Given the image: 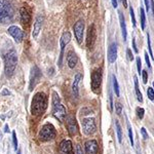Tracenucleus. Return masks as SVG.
<instances>
[{
    "label": "nucleus",
    "mask_w": 154,
    "mask_h": 154,
    "mask_svg": "<svg viewBox=\"0 0 154 154\" xmlns=\"http://www.w3.org/2000/svg\"><path fill=\"white\" fill-rule=\"evenodd\" d=\"M81 125H82V131L83 133L85 134V135H93L94 133L96 131V122H95V119L94 118H83L82 119V122H81Z\"/></svg>",
    "instance_id": "nucleus-8"
},
{
    "label": "nucleus",
    "mask_w": 154,
    "mask_h": 154,
    "mask_svg": "<svg viewBox=\"0 0 154 154\" xmlns=\"http://www.w3.org/2000/svg\"><path fill=\"white\" fill-rule=\"evenodd\" d=\"M86 154H98L99 152V146L98 142L96 140H88L84 144Z\"/></svg>",
    "instance_id": "nucleus-13"
},
{
    "label": "nucleus",
    "mask_w": 154,
    "mask_h": 154,
    "mask_svg": "<svg viewBox=\"0 0 154 154\" xmlns=\"http://www.w3.org/2000/svg\"><path fill=\"white\" fill-rule=\"evenodd\" d=\"M14 7L9 0H0V23L6 24L14 18Z\"/></svg>",
    "instance_id": "nucleus-3"
},
{
    "label": "nucleus",
    "mask_w": 154,
    "mask_h": 154,
    "mask_svg": "<svg viewBox=\"0 0 154 154\" xmlns=\"http://www.w3.org/2000/svg\"><path fill=\"white\" fill-rule=\"evenodd\" d=\"M48 107V97L44 93H37L34 95L31 102L32 115L39 116L44 113Z\"/></svg>",
    "instance_id": "nucleus-1"
},
{
    "label": "nucleus",
    "mask_w": 154,
    "mask_h": 154,
    "mask_svg": "<svg viewBox=\"0 0 154 154\" xmlns=\"http://www.w3.org/2000/svg\"><path fill=\"white\" fill-rule=\"evenodd\" d=\"M56 128L54 126L51 125V123H46L41 128L40 131H39L38 138L41 142H48V141H51L53 139L56 138Z\"/></svg>",
    "instance_id": "nucleus-5"
},
{
    "label": "nucleus",
    "mask_w": 154,
    "mask_h": 154,
    "mask_svg": "<svg viewBox=\"0 0 154 154\" xmlns=\"http://www.w3.org/2000/svg\"><path fill=\"white\" fill-rule=\"evenodd\" d=\"M117 59V44L113 42L108 49V62L110 64H113Z\"/></svg>",
    "instance_id": "nucleus-17"
},
{
    "label": "nucleus",
    "mask_w": 154,
    "mask_h": 154,
    "mask_svg": "<svg viewBox=\"0 0 154 154\" xmlns=\"http://www.w3.org/2000/svg\"><path fill=\"white\" fill-rule=\"evenodd\" d=\"M151 7H152V12H153V17H154V0H151Z\"/></svg>",
    "instance_id": "nucleus-42"
},
{
    "label": "nucleus",
    "mask_w": 154,
    "mask_h": 154,
    "mask_svg": "<svg viewBox=\"0 0 154 154\" xmlns=\"http://www.w3.org/2000/svg\"><path fill=\"white\" fill-rule=\"evenodd\" d=\"M134 81H135V91H136V95H137V99H138L139 102L142 103L143 102V96L140 91V88H139V82H138V78L137 76L134 77Z\"/></svg>",
    "instance_id": "nucleus-22"
},
{
    "label": "nucleus",
    "mask_w": 154,
    "mask_h": 154,
    "mask_svg": "<svg viewBox=\"0 0 154 154\" xmlns=\"http://www.w3.org/2000/svg\"><path fill=\"white\" fill-rule=\"evenodd\" d=\"M12 142H14V150H17V148H18V139H17L16 131H12Z\"/></svg>",
    "instance_id": "nucleus-32"
},
{
    "label": "nucleus",
    "mask_w": 154,
    "mask_h": 154,
    "mask_svg": "<svg viewBox=\"0 0 154 154\" xmlns=\"http://www.w3.org/2000/svg\"><path fill=\"white\" fill-rule=\"evenodd\" d=\"M133 48H134V51H135V53H138V51H139L138 48H137V44H136V39H135V38L133 39Z\"/></svg>",
    "instance_id": "nucleus-39"
},
{
    "label": "nucleus",
    "mask_w": 154,
    "mask_h": 154,
    "mask_svg": "<svg viewBox=\"0 0 154 154\" xmlns=\"http://www.w3.org/2000/svg\"><path fill=\"white\" fill-rule=\"evenodd\" d=\"M73 31H74V35H75L77 43L81 44L82 43L83 31H84V22L82 20H79V21L76 22L75 25L73 26Z\"/></svg>",
    "instance_id": "nucleus-9"
},
{
    "label": "nucleus",
    "mask_w": 154,
    "mask_h": 154,
    "mask_svg": "<svg viewBox=\"0 0 154 154\" xmlns=\"http://www.w3.org/2000/svg\"><path fill=\"white\" fill-rule=\"evenodd\" d=\"M53 115L60 122H63L66 118L67 112L63 104L61 103L60 97L56 91L53 93Z\"/></svg>",
    "instance_id": "nucleus-4"
},
{
    "label": "nucleus",
    "mask_w": 154,
    "mask_h": 154,
    "mask_svg": "<svg viewBox=\"0 0 154 154\" xmlns=\"http://www.w3.org/2000/svg\"><path fill=\"white\" fill-rule=\"evenodd\" d=\"M145 60H146V63H147L148 68H151L150 60H149V57H148V53H147V51H146V53H145Z\"/></svg>",
    "instance_id": "nucleus-38"
},
{
    "label": "nucleus",
    "mask_w": 154,
    "mask_h": 154,
    "mask_svg": "<svg viewBox=\"0 0 154 154\" xmlns=\"http://www.w3.org/2000/svg\"><path fill=\"white\" fill-rule=\"evenodd\" d=\"M144 113H145V110L143 108H140V107L137 108V115H138V117L140 119H142L144 117Z\"/></svg>",
    "instance_id": "nucleus-31"
},
{
    "label": "nucleus",
    "mask_w": 154,
    "mask_h": 154,
    "mask_svg": "<svg viewBox=\"0 0 154 154\" xmlns=\"http://www.w3.org/2000/svg\"><path fill=\"white\" fill-rule=\"evenodd\" d=\"M18 64V54L14 49H11L4 54V72L7 77L12 76Z\"/></svg>",
    "instance_id": "nucleus-2"
},
{
    "label": "nucleus",
    "mask_w": 154,
    "mask_h": 154,
    "mask_svg": "<svg viewBox=\"0 0 154 154\" xmlns=\"http://www.w3.org/2000/svg\"><path fill=\"white\" fill-rule=\"evenodd\" d=\"M136 62H137V69H138V73L142 74V62H141V59L138 57V58L136 59Z\"/></svg>",
    "instance_id": "nucleus-27"
},
{
    "label": "nucleus",
    "mask_w": 154,
    "mask_h": 154,
    "mask_svg": "<svg viewBox=\"0 0 154 154\" xmlns=\"http://www.w3.org/2000/svg\"><path fill=\"white\" fill-rule=\"evenodd\" d=\"M66 123H67V130H68L70 136H75L78 133V126H77V122L74 118V116H67L66 117Z\"/></svg>",
    "instance_id": "nucleus-11"
},
{
    "label": "nucleus",
    "mask_w": 154,
    "mask_h": 154,
    "mask_svg": "<svg viewBox=\"0 0 154 154\" xmlns=\"http://www.w3.org/2000/svg\"><path fill=\"white\" fill-rule=\"evenodd\" d=\"M17 154H22V153H21V150H19L18 152H17Z\"/></svg>",
    "instance_id": "nucleus-46"
},
{
    "label": "nucleus",
    "mask_w": 154,
    "mask_h": 154,
    "mask_svg": "<svg viewBox=\"0 0 154 154\" xmlns=\"http://www.w3.org/2000/svg\"><path fill=\"white\" fill-rule=\"evenodd\" d=\"M147 96L151 101H154V89L152 88H148L147 89Z\"/></svg>",
    "instance_id": "nucleus-29"
},
{
    "label": "nucleus",
    "mask_w": 154,
    "mask_h": 154,
    "mask_svg": "<svg viewBox=\"0 0 154 154\" xmlns=\"http://www.w3.org/2000/svg\"><path fill=\"white\" fill-rule=\"evenodd\" d=\"M112 80H113V88H114V91H115L116 96L119 97V95H120V91H119V85H118L117 79H116L115 75L112 76Z\"/></svg>",
    "instance_id": "nucleus-25"
},
{
    "label": "nucleus",
    "mask_w": 154,
    "mask_h": 154,
    "mask_svg": "<svg viewBox=\"0 0 154 154\" xmlns=\"http://www.w3.org/2000/svg\"><path fill=\"white\" fill-rule=\"evenodd\" d=\"M71 40V34L70 32L65 31L63 33V35L61 37L60 40V44H61V53H60V58H59V67H62V63H63V58H64V53H65V48L67 44Z\"/></svg>",
    "instance_id": "nucleus-7"
},
{
    "label": "nucleus",
    "mask_w": 154,
    "mask_h": 154,
    "mask_svg": "<svg viewBox=\"0 0 154 154\" xmlns=\"http://www.w3.org/2000/svg\"><path fill=\"white\" fill-rule=\"evenodd\" d=\"M102 83V70L101 69H96L91 73V89L94 93H99Z\"/></svg>",
    "instance_id": "nucleus-6"
},
{
    "label": "nucleus",
    "mask_w": 154,
    "mask_h": 154,
    "mask_svg": "<svg viewBox=\"0 0 154 154\" xmlns=\"http://www.w3.org/2000/svg\"><path fill=\"white\" fill-rule=\"evenodd\" d=\"M130 14H131V22H133V26L134 27H136V18H135V12H134V8H133V6L131 5L130 7Z\"/></svg>",
    "instance_id": "nucleus-28"
},
{
    "label": "nucleus",
    "mask_w": 154,
    "mask_h": 154,
    "mask_svg": "<svg viewBox=\"0 0 154 154\" xmlns=\"http://www.w3.org/2000/svg\"><path fill=\"white\" fill-rule=\"evenodd\" d=\"M96 42V28L95 25H91L88 30V37H86V45L89 49L93 48Z\"/></svg>",
    "instance_id": "nucleus-12"
},
{
    "label": "nucleus",
    "mask_w": 154,
    "mask_h": 154,
    "mask_svg": "<svg viewBox=\"0 0 154 154\" xmlns=\"http://www.w3.org/2000/svg\"><path fill=\"white\" fill-rule=\"evenodd\" d=\"M144 2H145L146 11L149 12V9H150V3H149V0H144Z\"/></svg>",
    "instance_id": "nucleus-40"
},
{
    "label": "nucleus",
    "mask_w": 154,
    "mask_h": 154,
    "mask_svg": "<svg viewBox=\"0 0 154 154\" xmlns=\"http://www.w3.org/2000/svg\"><path fill=\"white\" fill-rule=\"evenodd\" d=\"M147 43H148V49H149V54L151 56V58L154 59L153 54H152V48H151V41H150V36H149V33L147 34Z\"/></svg>",
    "instance_id": "nucleus-30"
},
{
    "label": "nucleus",
    "mask_w": 154,
    "mask_h": 154,
    "mask_svg": "<svg viewBox=\"0 0 154 154\" xmlns=\"http://www.w3.org/2000/svg\"><path fill=\"white\" fill-rule=\"evenodd\" d=\"M126 54H128V59L130 60V61H134V54L131 53V49L128 48V51H126Z\"/></svg>",
    "instance_id": "nucleus-36"
},
{
    "label": "nucleus",
    "mask_w": 154,
    "mask_h": 154,
    "mask_svg": "<svg viewBox=\"0 0 154 154\" xmlns=\"http://www.w3.org/2000/svg\"><path fill=\"white\" fill-rule=\"evenodd\" d=\"M8 34H11L12 38L14 39V41L17 43H21L24 39V31L21 28H19L18 26H11L7 30Z\"/></svg>",
    "instance_id": "nucleus-10"
},
{
    "label": "nucleus",
    "mask_w": 154,
    "mask_h": 154,
    "mask_svg": "<svg viewBox=\"0 0 154 154\" xmlns=\"http://www.w3.org/2000/svg\"><path fill=\"white\" fill-rule=\"evenodd\" d=\"M141 133H142V135H143V138L145 139V140H147L148 139V134H147V131H146V130L144 128H141Z\"/></svg>",
    "instance_id": "nucleus-37"
},
{
    "label": "nucleus",
    "mask_w": 154,
    "mask_h": 154,
    "mask_svg": "<svg viewBox=\"0 0 154 154\" xmlns=\"http://www.w3.org/2000/svg\"><path fill=\"white\" fill-rule=\"evenodd\" d=\"M2 95H9V91H4L3 93H2Z\"/></svg>",
    "instance_id": "nucleus-45"
},
{
    "label": "nucleus",
    "mask_w": 154,
    "mask_h": 154,
    "mask_svg": "<svg viewBox=\"0 0 154 154\" xmlns=\"http://www.w3.org/2000/svg\"><path fill=\"white\" fill-rule=\"evenodd\" d=\"M39 78H40V71H39L38 67L34 66L31 70V76H30V91H32L34 88V86L36 85Z\"/></svg>",
    "instance_id": "nucleus-14"
},
{
    "label": "nucleus",
    "mask_w": 154,
    "mask_h": 154,
    "mask_svg": "<svg viewBox=\"0 0 154 154\" xmlns=\"http://www.w3.org/2000/svg\"><path fill=\"white\" fill-rule=\"evenodd\" d=\"M153 89H154V82H153Z\"/></svg>",
    "instance_id": "nucleus-47"
},
{
    "label": "nucleus",
    "mask_w": 154,
    "mask_h": 154,
    "mask_svg": "<svg viewBox=\"0 0 154 154\" xmlns=\"http://www.w3.org/2000/svg\"><path fill=\"white\" fill-rule=\"evenodd\" d=\"M4 131H5V133H7V131H9L8 125H5V126H4Z\"/></svg>",
    "instance_id": "nucleus-43"
},
{
    "label": "nucleus",
    "mask_w": 154,
    "mask_h": 154,
    "mask_svg": "<svg viewBox=\"0 0 154 154\" xmlns=\"http://www.w3.org/2000/svg\"><path fill=\"white\" fill-rule=\"evenodd\" d=\"M128 138H130V142L131 146H134V137H133V131H131V126L130 122H128Z\"/></svg>",
    "instance_id": "nucleus-26"
},
{
    "label": "nucleus",
    "mask_w": 154,
    "mask_h": 154,
    "mask_svg": "<svg viewBox=\"0 0 154 154\" xmlns=\"http://www.w3.org/2000/svg\"><path fill=\"white\" fill-rule=\"evenodd\" d=\"M75 154H84L83 150H82V147H81L79 144H77L76 147H75Z\"/></svg>",
    "instance_id": "nucleus-34"
},
{
    "label": "nucleus",
    "mask_w": 154,
    "mask_h": 154,
    "mask_svg": "<svg viewBox=\"0 0 154 154\" xmlns=\"http://www.w3.org/2000/svg\"><path fill=\"white\" fill-rule=\"evenodd\" d=\"M111 2H112V5L114 8H116L117 7V0H111Z\"/></svg>",
    "instance_id": "nucleus-41"
},
{
    "label": "nucleus",
    "mask_w": 154,
    "mask_h": 154,
    "mask_svg": "<svg viewBox=\"0 0 154 154\" xmlns=\"http://www.w3.org/2000/svg\"><path fill=\"white\" fill-rule=\"evenodd\" d=\"M119 22H120V27H121V33H122L123 40H126V37H128V31H126V25L125 21V17L121 12H119Z\"/></svg>",
    "instance_id": "nucleus-21"
},
{
    "label": "nucleus",
    "mask_w": 154,
    "mask_h": 154,
    "mask_svg": "<svg viewBox=\"0 0 154 154\" xmlns=\"http://www.w3.org/2000/svg\"><path fill=\"white\" fill-rule=\"evenodd\" d=\"M115 126H116V133H117V138H118V142L121 143L122 142V131H121V125L117 120L115 121Z\"/></svg>",
    "instance_id": "nucleus-23"
},
{
    "label": "nucleus",
    "mask_w": 154,
    "mask_h": 154,
    "mask_svg": "<svg viewBox=\"0 0 154 154\" xmlns=\"http://www.w3.org/2000/svg\"><path fill=\"white\" fill-rule=\"evenodd\" d=\"M81 78H82V76H81L80 73L76 74L75 77H74L73 84H72V91H73V95H74V97H75V98H78V96H79L78 85H79V82H80Z\"/></svg>",
    "instance_id": "nucleus-19"
},
{
    "label": "nucleus",
    "mask_w": 154,
    "mask_h": 154,
    "mask_svg": "<svg viewBox=\"0 0 154 154\" xmlns=\"http://www.w3.org/2000/svg\"><path fill=\"white\" fill-rule=\"evenodd\" d=\"M60 153L61 154H74L73 146L70 140H63L60 144Z\"/></svg>",
    "instance_id": "nucleus-15"
},
{
    "label": "nucleus",
    "mask_w": 154,
    "mask_h": 154,
    "mask_svg": "<svg viewBox=\"0 0 154 154\" xmlns=\"http://www.w3.org/2000/svg\"><path fill=\"white\" fill-rule=\"evenodd\" d=\"M140 19H141V28L142 30L145 29L146 27V16H145V11L142 8V7H140Z\"/></svg>",
    "instance_id": "nucleus-24"
},
{
    "label": "nucleus",
    "mask_w": 154,
    "mask_h": 154,
    "mask_svg": "<svg viewBox=\"0 0 154 154\" xmlns=\"http://www.w3.org/2000/svg\"><path fill=\"white\" fill-rule=\"evenodd\" d=\"M67 63H68L69 68L71 69L75 68V66L78 63V57H77V54L73 51H69L67 53Z\"/></svg>",
    "instance_id": "nucleus-18"
},
{
    "label": "nucleus",
    "mask_w": 154,
    "mask_h": 154,
    "mask_svg": "<svg viewBox=\"0 0 154 154\" xmlns=\"http://www.w3.org/2000/svg\"><path fill=\"white\" fill-rule=\"evenodd\" d=\"M42 24H43V17L38 16L35 20V23L33 26V31H32V37L34 39H36L38 37L39 33H40L41 29H42Z\"/></svg>",
    "instance_id": "nucleus-16"
},
{
    "label": "nucleus",
    "mask_w": 154,
    "mask_h": 154,
    "mask_svg": "<svg viewBox=\"0 0 154 154\" xmlns=\"http://www.w3.org/2000/svg\"><path fill=\"white\" fill-rule=\"evenodd\" d=\"M115 109H116V113H117L118 115H120L121 111H122V105H121L119 102H117V103H115Z\"/></svg>",
    "instance_id": "nucleus-33"
},
{
    "label": "nucleus",
    "mask_w": 154,
    "mask_h": 154,
    "mask_svg": "<svg viewBox=\"0 0 154 154\" xmlns=\"http://www.w3.org/2000/svg\"><path fill=\"white\" fill-rule=\"evenodd\" d=\"M142 77H143V82L147 83V81H148V72L146 70L142 71Z\"/></svg>",
    "instance_id": "nucleus-35"
},
{
    "label": "nucleus",
    "mask_w": 154,
    "mask_h": 154,
    "mask_svg": "<svg viewBox=\"0 0 154 154\" xmlns=\"http://www.w3.org/2000/svg\"><path fill=\"white\" fill-rule=\"evenodd\" d=\"M121 1H122V3H123V6L125 7L128 6V2H126V0H121Z\"/></svg>",
    "instance_id": "nucleus-44"
},
{
    "label": "nucleus",
    "mask_w": 154,
    "mask_h": 154,
    "mask_svg": "<svg viewBox=\"0 0 154 154\" xmlns=\"http://www.w3.org/2000/svg\"><path fill=\"white\" fill-rule=\"evenodd\" d=\"M20 14H21V22L22 24L24 25H29L30 21H31V17H30L28 11H27L25 7H22L21 9H20Z\"/></svg>",
    "instance_id": "nucleus-20"
}]
</instances>
